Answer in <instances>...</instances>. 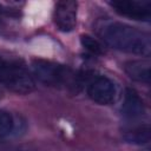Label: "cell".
<instances>
[{
    "label": "cell",
    "mask_w": 151,
    "mask_h": 151,
    "mask_svg": "<svg viewBox=\"0 0 151 151\" xmlns=\"http://www.w3.org/2000/svg\"><path fill=\"white\" fill-rule=\"evenodd\" d=\"M98 34L110 47L143 57L151 54L149 33L119 21H104L98 26Z\"/></svg>",
    "instance_id": "cell-1"
},
{
    "label": "cell",
    "mask_w": 151,
    "mask_h": 151,
    "mask_svg": "<svg viewBox=\"0 0 151 151\" xmlns=\"http://www.w3.org/2000/svg\"><path fill=\"white\" fill-rule=\"evenodd\" d=\"M31 66L33 76L46 86L70 90H77L80 86V77L65 65L45 59H33Z\"/></svg>",
    "instance_id": "cell-2"
},
{
    "label": "cell",
    "mask_w": 151,
    "mask_h": 151,
    "mask_svg": "<svg viewBox=\"0 0 151 151\" xmlns=\"http://www.w3.org/2000/svg\"><path fill=\"white\" fill-rule=\"evenodd\" d=\"M0 84L19 94L31 93L35 88L34 78L25 64L13 58L0 57Z\"/></svg>",
    "instance_id": "cell-3"
},
{
    "label": "cell",
    "mask_w": 151,
    "mask_h": 151,
    "mask_svg": "<svg viewBox=\"0 0 151 151\" xmlns=\"http://www.w3.org/2000/svg\"><path fill=\"white\" fill-rule=\"evenodd\" d=\"M109 5L122 17L145 22L151 20L150 0H113L109 1Z\"/></svg>",
    "instance_id": "cell-4"
},
{
    "label": "cell",
    "mask_w": 151,
    "mask_h": 151,
    "mask_svg": "<svg viewBox=\"0 0 151 151\" xmlns=\"http://www.w3.org/2000/svg\"><path fill=\"white\" fill-rule=\"evenodd\" d=\"M87 96L99 105H110L116 99L114 84L104 76L96 77L87 85Z\"/></svg>",
    "instance_id": "cell-5"
},
{
    "label": "cell",
    "mask_w": 151,
    "mask_h": 151,
    "mask_svg": "<svg viewBox=\"0 0 151 151\" xmlns=\"http://www.w3.org/2000/svg\"><path fill=\"white\" fill-rule=\"evenodd\" d=\"M78 2L73 0L59 1L54 9V24L61 32H71L77 24Z\"/></svg>",
    "instance_id": "cell-6"
},
{
    "label": "cell",
    "mask_w": 151,
    "mask_h": 151,
    "mask_svg": "<svg viewBox=\"0 0 151 151\" xmlns=\"http://www.w3.org/2000/svg\"><path fill=\"white\" fill-rule=\"evenodd\" d=\"M120 112L125 118L134 119L139 118L145 113V107L139 94L133 90L127 87L124 93V100L120 106Z\"/></svg>",
    "instance_id": "cell-7"
},
{
    "label": "cell",
    "mask_w": 151,
    "mask_h": 151,
    "mask_svg": "<svg viewBox=\"0 0 151 151\" xmlns=\"http://www.w3.org/2000/svg\"><path fill=\"white\" fill-rule=\"evenodd\" d=\"M150 68L151 64L149 60H129L124 64V71L129 76V78L146 85L150 84Z\"/></svg>",
    "instance_id": "cell-8"
},
{
    "label": "cell",
    "mask_w": 151,
    "mask_h": 151,
    "mask_svg": "<svg viewBox=\"0 0 151 151\" xmlns=\"http://www.w3.org/2000/svg\"><path fill=\"white\" fill-rule=\"evenodd\" d=\"M123 138L125 142L130 144H136V145H143L147 144L151 139V129L150 125H139L136 127H132L123 133Z\"/></svg>",
    "instance_id": "cell-9"
},
{
    "label": "cell",
    "mask_w": 151,
    "mask_h": 151,
    "mask_svg": "<svg viewBox=\"0 0 151 151\" xmlns=\"http://www.w3.org/2000/svg\"><path fill=\"white\" fill-rule=\"evenodd\" d=\"M80 44L85 50L90 51L93 54H103L104 53L103 45L96 38H93L90 34H81L80 35Z\"/></svg>",
    "instance_id": "cell-10"
},
{
    "label": "cell",
    "mask_w": 151,
    "mask_h": 151,
    "mask_svg": "<svg viewBox=\"0 0 151 151\" xmlns=\"http://www.w3.org/2000/svg\"><path fill=\"white\" fill-rule=\"evenodd\" d=\"M13 126L14 122L12 116L6 111L0 110V138L8 136L12 132Z\"/></svg>",
    "instance_id": "cell-11"
},
{
    "label": "cell",
    "mask_w": 151,
    "mask_h": 151,
    "mask_svg": "<svg viewBox=\"0 0 151 151\" xmlns=\"http://www.w3.org/2000/svg\"><path fill=\"white\" fill-rule=\"evenodd\" d=\"M2 97H4V94H2V92H1V91H0V99H1V98H2Z\"/></svg>",
    "instance_id": "cell-12"
},
{
    "label": "cell",
    "mask_w": 151,
    "mask_h": 151,
    "mask_svg": "<svg viewBox=\"0 0 151 151\" xmlns=\"http://www.w3.org/2000/svg\"><path fill=\"white\" fill-rule=\"evenodd\" d=\"M143 151H150V150H149V149H145V150H143Z\"/></svg>",
    "instance_id": "cell-13"
}]
</instances>
